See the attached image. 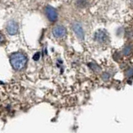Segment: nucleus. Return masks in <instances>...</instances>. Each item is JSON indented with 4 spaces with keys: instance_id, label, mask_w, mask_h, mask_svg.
<instances>
[{
    "instance_id": "0eeeda50",
    "label": "nucleus",
    "mask_w": 133,
    "mask_h": 133,
    "mask_svg": "<svg viewBox=\"0 0 133 133\" xmlns=\"http://www.w3.org/2000/svg\"><path fill=\"white\" fill-rule=\"evenodd\" d=\"M3 41H4V37H3V34L0 32V44H1Z\"/></svg>"
},
{
    "instance_id": "f257e3e1",
    "label": "nucleus",
    "mask_w": 133,
    "mask_h": 133,
    "mask_svg": "<svg viewBox=\"0 0 133 133\" xmlns=\"http://www.w3.org/2000/svg\"><path fill=\"white\" fill-rule=\"evenodd\" d=\"M10 63L15 70H22L27 65V56L20 52L14 53L10 56Z\"/></svg>"
},
{
    "instance_id": "423d86ee",
    "label": "nucleus",
    "mask_w": 133,
    "mask_h": 133,
    "mask_svg": "<svg viewBox=\"0 0 133 133\" xmlns=\"http://www.w3.org/2000/svg\"><path fill=\"white\" fill-rule=\"evenodd\" d=\"M106 38H107V36L105 35L104 32H100L96 35V39L100 43H105L106 41Z\"/></svg>"
},
{
    "instance_id": "39448f33",
    "label": "nucleus",
    "mask_w": 133,
    "mask_h": 133,
    "mask_svg": "<svg viewBox=\"0 0 133 133\" xmlns=\"http://www.w3.org/2000/svg\"><path fill=\"white\" fill-rule=\"evenodd\" d=\"M73 29H74L75 33L76 34L79 38H83V35H84V34H83V29L81 25L79 24H75L73 25Z\"/></svg>"
},
{
    "instance_id": "6e6552de",
    "label": "nucleus",
    "mask_w": 133,
    "mask_h": 133,
    "mask_svg": "<svg viewBox=\"0 0 133 133\" xmlns=\"http://www.w3.org/2000/svg\"><path fill=\"white\" fill-rule=\"evenodd\" d=\"M39 58V54H36V55H35V56H34V59L35 60H38Z\"/></svg>"
},
{
    "instance_id": "f03ea898",
    "label": "nucleus",
    "mask_w": 133,
    "mask_h": 133,
    "mask_svg": "<svg viewBox=\"0 0 133 133\" xmlns=\"http://www.w3.org/2000/svg\"><path fill=\"white\" fill-rule=\"evenodd\" d=\"M45 14H46L48 19L51 22H55L57 19V17H58L56 10L50 6H49L45 9Z\"/></svg>"
},
{
    "instance_id": "20e7f679",
    "label": "nucleus",
    "mask_w": 133,
    "mask_h": 133,
    "mask_svg": "<svg viewBox=\"0 0 133 133\" xmlns=\"http://www.w3.org/2000/svg\"><path fill=\"white\" fill-rule=\"evenodd\" d=\"M53 35L57 38H62L66 35V30L63 26H55L53 29Z\"/></svg>"
},
{
    "instance_id": "7ed1b4c3",
    "label": "nucleus",
    "mask_w": 133,
    "mask_h": 133,
    "mask_svg": "<svg viewBox=\"0 0 133 133\" xmlns=\"http://www.w3.org/2000/svg\"><path fill=\"white\" fill-rule=\"evenodd\" d=\"M6 29H7V32L9 34L11 35H16L18 30V24L16 22L14 21H10L7 24L6 26Z\"/></svg>"
}]
</instances>
